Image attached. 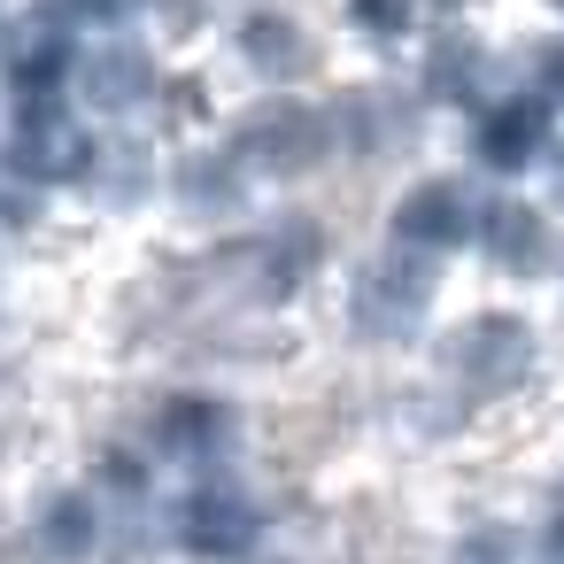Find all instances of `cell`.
Instances as JSON below:
<instances>
[{
    "label": "cell",
    "instance_id": "6da1fadb",
    "mask_svg": "<svg viewBox=\"0 0 564 564\" xmlns=\"http://www.w3.org/2000/svg\"><path fill=\"white\" fill-rule=\"evenodd\" d=\"M441 371H448V387H456L464 402L510 394L518 379H533V333H525V317H510V310L464 317V325L441 340Z\"/></svg>",
    "mask_w": 564,
    "mask_h": 564
},
{
    "label": "cell",
    "instance_id": "7a4b0ae2",
    "mask_svg": "<svg viewBox=\"0 0 564 564\" xmlns=\"http://www.w3.org/2000/svg\"><path fill=\"white\" fill-rule=\"evenodd\" d=\"M433 286H441V263L433 256H417V248H379L371 256V271H364V286H356V333L364 340H410L417 333V317H425V302H433Z\"/></svg>",
    "mask_w": 564,
    "mask_h": 564
},
{
    "label": "cell",
    "instance_id": "3957f363",
    "mask_svg": "<svg viewBox=\"0 0 564 564\" xmlns=\"http://www.w3.org/2000/svg\"><path fill=\"white\" fill-rule=\"evenodd\" d=\"M333 155V117L302 109V101H263L240 124V163L271 171V178H310Z\"/></svg>",
    "mask_w": 564,
    "mask_h": 564
},
{
    "label": "cell",
    "instance_id": "277c9868",
    "mask_svg": "<svg viewBox=\"0 0 564 564\" xmlns=\"http://www.w3.org/2000/svg\"><path fill=\"white\" fill-rule=\"evenodd\" d=\"M32 109H24V124L9 132V163L32 178V186H70V178H86L94 171V140L63 117V109H47V94H24Z\"/></svg>",
    "mask_w": 564,
    "mask_h": 564
},
{
    "label": "cell",
    "instance_id": "5b68a950",
    "mask_svg": "<svg viewBox=\"0 0 564 564\" xmlns=\"http://www.w3.org/2000/svg\"><path fill=\"white\" fill-rule=\"evenodd\" d=\"M194 556H209V564H232V556H248L256 549V502L240 495V487H194L186 502H178V525H171Z\"/></svg>",
    "mask_w": 564,
    "mask_h": 564
},
{
    "label": "cell",
    "instance_id": "8992f818",
    "mask_svg": "<svg viewBox=\"0 0 564 564\" xmlns=\"http://www.w3.org/2000/svg\"><path fill=\"white\" fill-rule=\"evenodd\" d=\"M325 117H333V140H348L356 155H402V148H417V109L394 86H356Z\"/></svg>",
    "mask_w": 564,
    "mask_h": 564
},
{
    "label": "cell",
    "instance_id": "52a82bcc",
    "mask_svg": "<svg viewBox=\"0 0 564 564\" xmlns=\"http://www.w3.org/2000/svg\"><path fill=\"white\" fill-rule=\"evenodd\" d=\"M78 101L86 109H101V117H124L132 101H148V94H163V70L132 47V40H109V47H94L78 70Z\"/></svg>",
    "mask_w": 564,
    "mask_h": 564
},
{
    "label": "cell",
    "instance_id": "ba28073f",
    "mask_svg": "<svg viewBox=\"0 0 564 564\" xmlns=\"http://www.w3.org/2000/svg\"><path fill=\"white\" fill-rule=\"evenodd\" d=\"M464 232H471V202H464V186H448V178H425V186H410V194L394 202V240L417 248V256H448Z\"/></svg>",
    "mask_w": 564,
    "mask_h": 564
},
{
    "label": "cell",
    "instance_id": "9c48e42d",
    "mask_svg": "<svg viewBox=\"0 0 564 564\" xmlns=\"http://www.w3.org/2000/svg\"><path fill=\"white\" fill-rule=\"evenodd\" d=\"M240 55L263 70V78H310L325 55H317V40L286 17V9H256L248 24H240Z\"/></svg>",
    "mask_w": 564,
    "mask_h": 564
},
{
    "label": "cell",
    "instance_id": "30bf717a",
    "mask_svg": "<svg viewBox=\"0 0 564 564\" xmlns=\"http://www.w3.org/2000/svg\"><path fill=\"white\" fill-rule=\"evenodd\" d=\"M479 240H487V248H495V263H502V271H518V279L549 271V256H556V248H549V217H541V209H525V202H510V194L479 217Z\"/></svg>",
    "mask_w": 564,
    "mask_h": 564
},
{
    "label": "cell",
    "instance_id": "8fae6325",
    "mask_svg": "<svg viewBox=\"0 0 564 564\" xmlns=\"http://www.w3.org/2000/svg\"><path fill=\"white\" fill-rule=\"evenodd\" d=\"M340 549H348V564H402L417 541H410V525H402V510H394L387 495H348V510H340Z\"/></svg>",
    "mask_w": 564,
    "mask_h": 564
},
{
    "label": "cell",
    "instance_id": "7c38bea8",
    "mask_svg": "<svg viewBox=\"0 0 564 564\" xmlns=\"http://www.w3.org/2000/svg\"><path fill=\"white\" fill-rule=\"evenodd\" d=\"M178 202H186L194 217H232V209L248 202V163H240V148H202V155L178 171Z\"/></svg>",
    "mask_w": 564,
    "mask_h": 564
},
{
    "label": "cell",
    "instance_id": "4fadbf2b",
    "mask_svg": "<svg viewBox=\"0 0 564 564\" xmlns=\"http://www.w3.org/2000/svg\"><path fill=\"white\" fill-rule=\"evenodd\" d=\"M425 86H433L441 101H479V94H487V47L448 24V32L433 40V55H425Z\"/></svg>",
    "mask_w": 564,
    "mask_h": 564
},
{
    "label": "cell",
    "instance_id": "5bb4252c",
    "mask_svg": "<svg viewBox=\"0 0 564 564\" xmlns=\"http://www.w3.org/2000/svg\"><path fill=\"white\" fill-rule=\"evenodd\" d=\"M479 155H487L495 171H518V163H533V155H541V109H525V101H502V109H487V117H479Z\"/></svg>",
    "mask_w": 564,
    "mask_h": 564
},
{
    "label": "cell",
    "instance_id": "9a60e30c",
    "mask_svg": "<svg viewBox=\"0 0 564 564\" xmlns=\"http://www.w3.org/2000/svg\"><path fill=\"white\" fill-rule=\"evenodd\" d=\"M94 541H101V510H94L86 495H55L47 518H40V549H47L55 564H86Z\"/></svg>",
    "mask_w": 564,
    "mask_h": 564
},
{
    "label": "cell",
    "instance_id": "2e32d148",
    "mask_svg": "<svg viewBox=\"0 0 564 564\" xmlns=\"http://www.w3.org/2000/svg\"><path fill=\"white\" fill-rule=\"evenodd\" d=\"M163 448H178V456H217L225 448V433H232V410H217V402H202V394H186V402H171L163 410Z\"/></svg>",
    "mask_w": 564,
    "mask_h": 564
},
{
    "label": "cell",
    "instance_id": "e0dca14e",
    "mask_svg": "<svg viewBox=\"0 0 564 564\" xmlns=\"http://www.w3.org/2000/svg\"><path fill=\"white\" fill-rule=\"evenodd\" d=\"M94 186H101V202H117V209H140L148 202V186H155V163L140 155V148H94V171H86Z\"/></svg>",
    "mask_w": 564,
    "mask_h": 564
},
{
    "label": "cell",
    "instance_id": "ac0fdd59",
    "mask_svg": "<svg viewBox=\"0 0 564 564\" xmlns=\"http://www.w3.org/2000/svg\"><path fill=\"white\" fill-rule=\"evenodd\" d=\"M471 417V402L448 387V379H433V387H417V394H402V425L417 433V441H441V433H456Z\"/></svg>",
    "mask_w": 564,
    "mask_h": 564
},
{
    "label": "cell",
    "instance_id": "d6986e66",
    "mask_svg": "<svg viewBox=\"0 0 564 564\" xmlns=\"http://www.w3.org/2000/svg\"><path fill=\"white\" fill-rule=\"evenodd\" d=\"M263 240H271V256H279V271H286V279H310V271H317V256H325V225H317V217H279Z\"/></svg>",
    "mask_w": 564,
    "mask_h": 564
},
{
    "label": "cell",
    "instance_id": "ffe728a7",
    "mask_svg": "<svg viewBox=\"0 0 564 564\" xmlns=\"http://www.w3.org/2000/svg\"><path fill=\"white\" fill-rule=\"evenodd\" d=\"M456 564H518V533L510 525H471L464 549H456Z\"/></svg>",
    "mask_w": 564,
    "mask_h": 564
},
{
    "label": "cell",
    "instance_id": "44dd1931",
    "mask_svg": "<svg viewBox=\"0 0 564 564\" xmlns=\"http://www.w3.org/2000/svg\"><path fill=\"white\" fill-rule=\"evenodd\" d=\"M40 217V194H32V178L0 155V225H32Z\"/></svg>",
    "mask_w": 564,
    "mask_h": 564
},
{
    "label": "cell",
    "instance_id": "7402d4cb",
    "mask_svg": "<svg viewBox=\"0 0 564 564\" xmlns=\"http://www.w3.org/2000/svg\"><path fill=\"white\" fill-rule=\"evenodd\" d=\"M348 17H356L364 32H379V40H394V32L410 24V0H348Z\"/></svg>",
    "mask_w": 564,
    "mask_h": 564
},
{
    "label": "cell",
    "instance_id": "603a6c76",
    "mask_svg": "<svg viewBox=\"0 0 564 564\" xmlns=\"http://www.w3.org/2000/svg\"><path fill=\"white\" fill-rule=\"evenodd\" d=\"M163 109H171V124H202V117H209V94L186 86V78H171V86H163Z\"/></svg>",
    "mask_w": 564,
    "mask_h": 564
},
{
    "label": "cell",
    "instance_id": "cb8c5ba5",
    "mask_svg": "<svg viewBox=\"0 0 564 564\" xmlns=\"http://www.w3.org/2000/svg\"><path fill=\"white\" fill-rule=\"evenodd\" d=\"M209 0H163V32H202Z\"/></svg>",
    "mask_w": 564,
    "mask_h": 564
},
{
    "label": "cell",
    "instance_id": "d4e9b609",
    "mask_svg": "<svg viewBox=\"0 0 564 564\" xmlns=\"http://www.w3.org/2000/svg\"><path fill=\"white\" fill-rule=\"evenodd\" d=\"M533 63H541V94H549V101H564V40H556V47H541Z\"/></svg>",
    "mask_w": 564,
    "mask_h": 564
},
{
    "label": "cell",
    "instance_id": "484cf974",
    "mask_svg": "<svg viewBox=\"0 0 564 564\" xmlns=\"http://www.w3.org/2000/svg\"><path fill=\"white\" fill-rule=\"evenodd\" d=\"M549 178H556V202H564V148L549 155Z\"/></svg>",
    "mask_w": 564,
    "mask_h": 564
},
{
    "label": "cell",
    "instance_id": "4316f807",
    "mask_svg": "<svg viewBox=\"0 0 564 564\" xmlns=\"http://www.w3.org/2000/svg\"><path fill=\"white\" fill-rule=\"evenodd\" d=\"M433 9H456V0H433Z\"/></svg>",
    "mask_w": 564,
    "mask_h": 564
},
{
    "label": "cell",
    "instance_id": "83f0119b",
    "mask_svg": "<svg viewBox=\"0 0 564 564\" xmlns=\"http://www.w3.org/2000/svg\"><path fill=\"white\" fill-rule=\"evenodd\" d=\"M556 9H564V0H556Z\"/></svg>",
    "mask_w": 564,
    "mask_h": 564
}]
</instances>
